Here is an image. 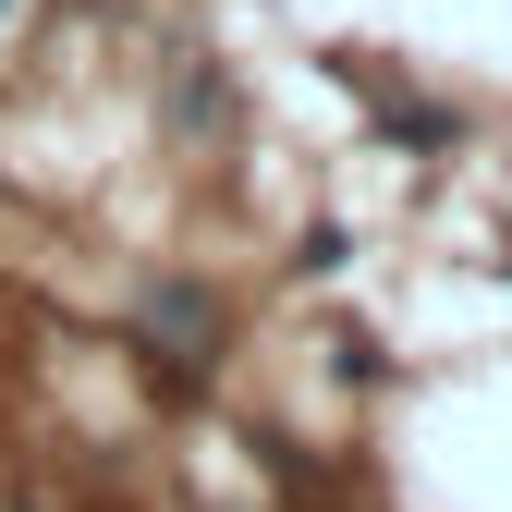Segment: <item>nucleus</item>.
<instances>
[{
  "mask_svg": "<svg viewBox=\"0 0 512 512\" xmlns=\"http://www.w3.org/2000/svg\"><path fill=\"white\" fill-rule=\"evenodd\" d=\"M0 13H13V0H0Z\"/></svg>",
  "mask_w": 512,
  "mask_h": 512,
  "instance_id": "nucleus-1",
  "label": "nucleus"
}]
</instances>
